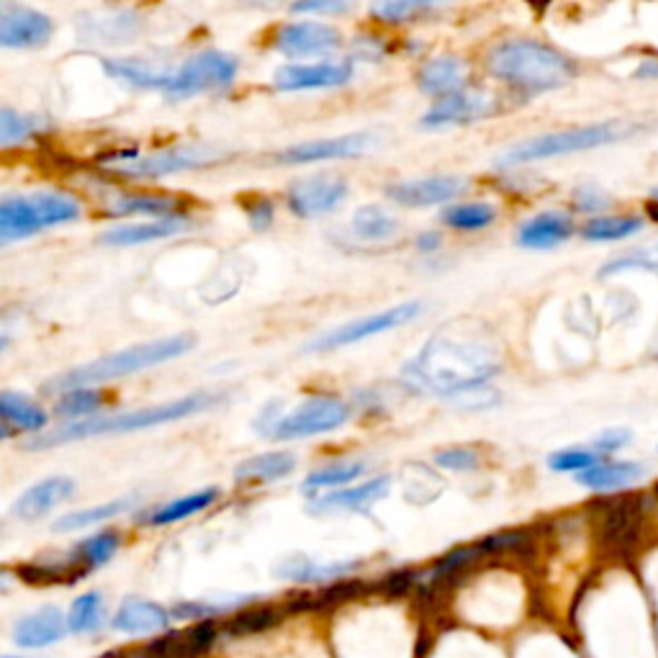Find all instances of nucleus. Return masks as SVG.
Returning <instances> with one entry per match:
<instances>
[{
  "label": "nucleus",
  "instance_id": "1",
  "mask_svg": "<svg viewBox=\"0 0 658 658\" xmlns=\"http://www.w3.org/2000/svg\"><path fill=\"white\" fill-rule=\"evenodd\" d=\"M502 371V346L481 319H453L427 338L402 365L404 386L419 394L458 396L479 392Z\"/></svg>",
  "mask_w": 658,
  "mask_h": 658
},
{
  "label": "nucleus",
  "instance_id": "2",
  "mask_svg": "<svg viewBox=\"0 0 658 658\" xmlns=\"http://www.w3.org/2000/svg\"><path fill=\"white\" fill-rule=\"evenodd\" d=\"M219 402L217 394L211 392H194L183 399L157 404V407H144L134 412H119V415H103L90 417L83 423H67L52 432L36 435L34 440H26V450H47L55 446H65V442L98 438V435H117V432H134L144 430V427H160L167 423H178V419L201 415V412L211 409Z\"/></svg>",
  "mask_w": 658,
  "mask_h": 658
},
{
  "label": "nucleus",
  "instance_id": "3",
  "mask_svg": "<svg viewBox=\"0 0 658 658\" xmlns=\"http://www.w3.org/2000/svg\"><path fill=\"white\" fill-rule=\"evenodd\" d=\"M492 78L525 94H546L573 80L577 67L561 52L533 40H507L494 44L486 55Z\"/></svg>",
  "mask_w": 658,
  "mask_h": 658
},
{
  "label": "nucleus",
  "instance_id": "4",
  "mask_svg": "<svg viewBox=\"0 0 658 658\" xmlns=\"http://www.w3.org/2000/svg\"><path fill=\"white\" fill-rule=\"evenodd\" d=\"M194 348H196L194 332H180V335H173V338L142 342V346H134V348L119 350V353L98 358V361L80 365V369L59 373L57 379H52L44 384V392L65 394V392H73V388H90L96 384H109V381L134 376V373H140V371L171 363V361H175V358L190 353Z\"/></svg>",
  "mask_w": 658,
  "mask_h": 658
},
{
  "label": "nucleus",
  "instance_id": "5",
  "mask_svg": "<svg viewBox=\"0 0 658 658\" xmlns=\"http://www.w3.org/2000/svg\"><path fill=\"white\" fill-rule=\"evenodd\" d=\"M633 132H635V127L623 124V121H604V124L542 134V136H535V140L519 142V144H515V147H509L500 157V165L515 167V165L535 163V160L573 155V152H584V150L604 147V144H615L619 140H625V136H630Z\"/></svg>",
  "mask_w": 658,
  "mask_h": 658
},
{
  "label": "nucleus",
  "instance_id": "6",
  "mask_svg": "<svg viewBox=\"0 0 658 658\" xmlns=\"http://www.w3.org/2000/svg\"><path fill=\"white\" fill-rule=\"evenodd\" d=\"M227 152L217 147H206V144H180V147H167L160 152H150V155H136V152H117V155L106 160V165L111 167L117 175L124 178H165V175H175L183 171H198V167L217 165L219 160H224Z\"/></svg>",
  "mask_w": 658,
  "mask_h": 658
},
{
  "label": "nucleus",
  "instance_id": "7",
  "mask_svg": "<svg viewBox=\"0 0 658 658\" xmlns=\"http://www.w3.org/2000/svg\"><path fill=\"white\" fill-rule=\"evenodd\" d=\"M353 409L346 399L335 394H314L309 399H304L298 407H294L288 415H281L265 438L273 440H304L317 438V435H327L340 430L348 423Z\"/></svg>",
  "mask_w": 658,
  "mask_h": 658
},
{
  "label": "nucleus",
  "instance_id": "8",
  "mask_svg": "<svg viewBox=\"0 0 658 658\" xmlns=\"http://www.w3.org/2000/svg\"><path fill=\"white\" fill-rule=\"evenodd\" d=\"M237 70H240V63H237L234 55H227V52L219 50H204L188 57L173 73L165 96L171 101H183V98H194L198 94H206V90L229 88L237 78Z\"/></svg>",
  "mask_w": 658,
  "mask_h": 658
},
{
  "label": "nucleus",
  "instance_id": "9",
  "mask_svg": "<svg viewBox=\"0 0 658 658\" xmlns=\"http://www.w3.org/2000/svg\"><path fill=\"white\" fill-rule=\"evenodd\" d=\"M419 314H423V301H407V304L392 306V309L371 314V317L353 319L348 321V325L327 329L325 335L314 338L309 346H306V353H327V350H340V348L355 346V342L376 338V335L394 332V329L407 325V321L417 319Z\"/></svg>",
  "mask_w": 658,
  "mask_h": 658
},
{
  "label": "nucleus",
  "instance_id": "10",
  "mask_svg": "<svg viewBox=\"0 0 658 658\" xmlns=\"http://www.w3.org/2000/svg\"><path fill=\"white\" fill-rule=\"evenodd\" d=\"M273 47L288 59L332 55L342 47V34L338 26L321 24V21H296L283 24L273 34Z\"/></svg>",
  "mask_w": 658,
  "mask_h": 658
},
{
  "label": "nucleus",
  "instance_id": "11",
  "mask_svg": "<svg viewBox=\"0 0 658 658\" xmlns=\"http://www.w3.org/2000/svg\"><path fill=\"white\" fill-rule=\"evenodd\" d=\"M350 194V186L340 175H311V178L296 180L294 186L286 190L288 209L296 213L298 219H314L321 213L335 211L346 201Z\"/></svg>",
  "mask_w": 658,
  "mask_h": 658
},
{
  "label": "nucleus",
  "instance_id": "12",
  "mask_svg": "<svg viewBox=\"0 0 658 658\" xmlns=\"http://www.w3.org/2000/svg\"><path fill=\"white\" fill-rule=\"evenodd\" d=\"M496 111V96L484 88H465L461 94L442 98L425 111L419 124L425 129L440 127H465L489 119Z\"/></svg>",
  "mask_w": 658,
  "mask_h": 658
},
{
  "label": "nucleus",
  "instance_id": "13",
  "mask_svg": "<svg viewBox=\"0 0 658 658\" xmlns=\"http://www.w3.org/2000/svg\"><path fill=\"white\" fill-rule=\"evenodd\" d=\"M55 24L47 13L19 3L0 6V44L6 50H40L50 44Z\"/></svg>",
  "mask_w": 658,
  "mask_h": 658
},
{
  "label": "nucleus",
  "instance_id": "14",
  "mask_svg": "<svg viewBox=\"0 0 658 658\" xmlns=\"http://www.w3.org/2000/svg\"><path fill=\"white\" fill-rule=\"evenodd\" d=\"M376 147V136L358 132V134H342L332 136V140H314V142H301L294 144V147H286L275 152L273 163L275 165H311V163H325V160H350L361 157L365 152Z\"/></svg>",
  "mask_w": 658,
  "mask_h": 658
},
{
  "label": "nucleus",
  "instance_id": "15",
  "mask_svg": "<svg viewBox=\"0 0 658 658\" xmlns=\"http://www.w3.org/2000/svg\"><path fill=\"white\" fill-rule=\"evenodd\" d=\"M465 190H469V180L461 178V175H427V178L417 180L388 183L386 196L399 206L427 209V206L456 201Z\"/></svg>",
  "mask_w": 658,
  "mask_h": 658
},
{
  "label": "nucleus",
  "instance_id": "16",
  "mask_svg": "<svg viewBox=\"0 0 658 658\" xmlns=\"http://www.w3.org/2000/svg\"><path fill=\"white\" fill-rule=\"evenodd\" d=\"M353 78V63L338 59V63L317 65H283L273 73V88L283 94H298V90H325L342 88Z\"/></svg>",
  "mask_w": 658,
  "mask_h": 658
},
{
  "label": "nucleus",
  "instance_id": "17",
  "mask_svg": "<svg viewBox=\"0 0 658 658\" xmlns=\"http://www.w3.org/2000/svg\"><path fill=\"white\" fill-rule=\"evenodd\" d=\"M471 67L458 55H438L419 67L417 86L427 96H438L440 101L448 96L461 94L469 88Z\"/></svg>",
  "mask_w": 658,
  "mask_h": 658
},
{
  "label": "nucleus",
  "instance_id": "18",
  "mask_svg": "<svg viewBox=\"0 0 658 658\" xmlns=\"http://www.w3.org/2000/svg\"><path fill=\"white\" fill-rule=\"evenodd\" d=\"M73 492H75L73 479L50 476L40 481V484L29 486L26 492L13 502L11 515L21 519V523H36V519L50 515V512L59 507L65 500H70Z\"/></svg>",
  "mask_w": 658,
  "mask_h": 658
},
{
  "label": "nucleus",
  "instance_id": "19",
  "mask_svg": "<svg viewBox=\"0 0 658 658\" xmlns=\"http://www.w3.org/2000/svg\"><path fill=\"white\" fill-rule=\"evenodd\" d=\"M388 492H392V476H373L371 481H363V484L358 486L338 489V492L319 496V500L309 504V512L311 515H329V512L369 509L376 502L384 500Z\"/></svg>",
  "mask_w": 658,
  "mask_h": 658
},
{
  "label": "nucleus",
  "instance_id": "20",
  "mask_svg": "<svg viewBox=\"0 0 658 658\" xmlns=\"http://www.w3.org/2000/svg\"><path fill=\"white\" fill-rule=\"evenodd\" d=\"M217 640V625L201 623L186 633H171L165 638L150 643L134 658H196L206 654Z\"/></svg>",
  "mask_w": 658,
  "mask_h": 658
},
{
  "label": "nucleus",
  "instance_id": "21",
  "mask_svg": "<svg viewBox=\"0 0 658 658\" xmlns=\"http://www.w3.org/2000/svg\"><path fill=\"white\" fill-rule=\"evenodd\" d=\"M167 623H171V612H167L163 604L142 600V596H129V600L121 602V607L111 619L113 630L127 635L160 633L165 630Z\"/></svg>",
  "mask_w": 658,
  "mask_h": 658
},
{
  "label": "nucleus",
  "instance_id": "22",
  "mask_svg": "<svg viewBox=\"0 0 658 658\" xmlns=\"http://www.w3.org/2000/svg\"><path fill=\"white\" fill-rule=\"evenodd\" d=\"M67 630V619L57 607H42L34 615H26L19 619L17 627H13V643L19 648H44L52 646V643L63 640Z\"/></svg>",
  "mask_w": 658,
  "mask_h": 658
},
{
  "label": "nucleus",
  "instance_id": "23",
  "mask_svg": "<svg viewBox=\"0 0 658 658\" xmlns=\"http://www.w3.org/2000/svg\"><path fill=\"white\" fill-rule=\"evenodd\" d=\"M573 232V221L563 211H542L517 229V242L527 250H550L566 242Z\"/></svg>",
  "mask_w": 658,
  "mask_h": 658
},
{
  "label": "nucleus",
  "instance_id": "24",
  "mask_svg": "<svg viewBox=\"0 0 658 658\" xmlns=\"http://www.w3.org/2000/svg\"><path fill=\"white\" fill-rule=\"evenodd\" d=\"M190 224L188 219L175 217V219H157V221H136V224H119L106 229V232L98 237V242L109 244V248H132V244L152 242V240H165V237L186 232Z\"/></svg>",
  "mask_w": 658,
  "mask_h": 658
},
{
  "label": "nucleus",
  "instance_id": "25",
  "mask_svg": "<svg viewBox=\"0 0 658 658\" xmlns=\"http://www.w3.org/2000/svg\"><path fill=\"white\" fill-rule=\"evenodd\" d=\"M296 463L298 458L288 450H271V453L244 458L234 469V481L237 484H275V481L290 476Z\"/></svg>",
  "mask_w": 658,
  "mask_h": 658
},
{
  "label": "nucleus",
  "instance_id": "26",
  "mask_svg": "<svg viewBox=\"0 0 658 658\" xmlns=\"http://www.w3.org/2000/svg\"><path fill=\"white\" fill-rule=\"evenodd\" d=\"M183 209V201L173 196H142V194H119L106 201L109 217H152V219H175Z\"/></svg>",
  "mask_w": 658,
  "mask_h": 658
},
{
  "label": "nucleus",
  "instance_id": "27",
  "mask_svg": "<svg viewBox=\"0 0 658 658\" xmlns=\"http://www.w3.org/2000/svg\"><path fill=\"white\" fill-rule=\"evenodd\" d=\"M358 561H342V563H317L306 556H290L286 561L275 566V577L296 581V584H317V581H332L340 577H348L358 569Z\"/></svg>",
  "mask_w": 658,
  "mask_h": 658
},
{
  "label": "nucleus",
  "instance_id": "28",
  "mask_svg": "<svg viewBox=\"0 0 658 658\" xmlns=\"http://www.w3.org/2000/svg\"><path fill=\"white\" fill-rule=\"evenodd\" d=\"M36 232H42V224L32 206V198L29 196L3 198V204H0V240L3 242L26 240V237H34Z\"/></svg>",
  "mask_w": 658,
  "mask_h": 658
},
{
  "label": "nucleus",
  "instance_id": "29",
  "mask_svg": "<svg viewBox=\"0 0 658 658\" xmlns=\"http://www.w3.org/2000/svg\"><path fill=\"white\" fill-rule=\"evenodd\" d=\"M0 415H3L6 427H17L21 432H36L42 435L47 427V412L40 404L29 399L24 394L3 392L0 394Z\"/></svg>",
  "mask_w": 658,
  "mask_h": 658
},
{
  "label": "nucleus",
  "instance_id": "30",
  "mask_svg": "<svg viewBox=\"0 0 658 658\" xmlns=\"http://www.w3.org/2000/svg\"><path fill=\"white\" fill-rule=\"evenodd\" d=\"M217 500H219V489L217 486L201 489V492L186 494V496H180V500H175L171 504H163V507L147 512V517H142V523L155 525V527L180 523V519H188V517L198 515V512L209 509Z\"/></svg>",
  "mask_w": 658,
  "mask_h": 658
},
{
  "label": "nucleus",
  "instance_id": "31",
  "mask_svg": "<svg viewBox=\"0 0 658 658\" xmlns=\"http://www.w3.org/2000/svg\"><path fill=\"white\" fill-rule=\"evenodd\" d=\"M643 476V465L633 461L619 463H596L594 469L584 473H577V481L581 486L594 489V492H612V489H623Z\"/></svg>",
  "mask_w": 658,
  "mask_h": 658
},
{
  "label": "nucleus",
  "instance_id": "32",
  "mask_svg": "<svg viewBox=\"0 0 658 658\" xmlns=\"http://www.w3.org/2000/svg\"><path fill=\"white\" fill-rule=\"evenodd\" d=\"M29 198H32L42 229L67 224V221H75L83 213L78 198L63 194V190H40V194H32Z\"/></svg>",
  "mask_w": 658,
  "mask_h": 658
},
{
  "label": "nucleus",
  "instance_id": "33",
  "mask_svg": "<svg viewBox=\"0 0 658 658\" xmlns=\"http://www.w3.org/2000/svg\"><path fill=\"white\" fill-rule=\"evenodd\" d=\"M136 504V496H121V500L98 504V507H88V509H78V512H67V515L57 517L52 530L55 533H78L83 527L106 523V519H113L119 515H124Z\"/></svg>",
  "mask_w": 658,
  "mask_h": 658
},
{
  "label": "nucleus",
  "instance_id": "34",
  "mask_svg": "<svg viewBox=\"0 0 658 658\" xmlns=\"http://www.w3.org/2000/svg\"><path fill=\"white\" fill-rule=\"evenodd\" d=\"M103 67L111 78L124 80L129 86H136V88L167 90V86H171L173 80V73L157 70V67L144 63V59H103Z\"/></svg>",
  "mask_w": 658,
  "mask_h": 658
},
{
  "label": "nucleus",
  "instance_id": "35",
  "mask_svg": "<svg viewBox=\"0 0 658 658\" xmlns=\"http://www.w3.org/2000/svg\"><path fill=\"white\" fill-rule=\"evenodd\" d=\"M399 232V219L379 204L361 206L353 213V234L365 242H384Z\"/></svg>",
  "mask_w": 658,
  "mask_h": 658
},
{
  "label": "nucleus",
  "instance_id": "36",
  "mask_svg": "<svg viewBox=\"0 0 658 658\" xmlns=\"http://www.w3.org/2000/svg\"><path fill=\"white\" fill-rule=\"evenodd\" d=\"M369 471V463L358 461V458H350V461H335L321 465V469L311 471L309 476L304 479V492H317V489H332V486H346L353 484Z\"/></svg>",
  "mask_w": 658,
  "mask_h": 658
},
{
  "label": "nucleus",
  "instance_id": "37",
  "mask_svg": "<svg viewBox=\"0 0 658 658\" xmlns=\"http://www.w3.org/2000/svg\"><path fill=\"white\" fill-rule=\"evenodd\" d=\"M496 219V209L494 204L486 201H473V204H453L442 211V221L448 227L458 229V232H479L492 224Z\"/></svg>",
  "mask_w": 658,
  "mask_h": 658
},
{
  "label": "nucleus",
  "instance_id": "38",
  "mask_svg": "<svg viewBox=\"0 0 658 658\" xmlns=\"http://www.w3.org/2000/svg\"><path fill=\"white\" fill-rule=\"evenodd\" d=\"M90 36L96 42L106 44H121L140 32V19L134 17L132 11H117V13H103L101 21H88Z\"/></svg>",
  "mask_w": 658,
  "mask_h": 658
},
{
  "label": "nucleus",
  "instance_id": "39",
  "mask_svg": "<svg viewBox=\"0 0 658 658\" xmlns=\"http://www.w3.org/2000/svg\"><path fill=\"white\" fill-rule=\"evenodd\" d=\"M103 407V394L96 392V388H73V392H65L55 404V415L63 419H70L73 423H83V419H90L98 409Z\"/></svg>",
  "mask_w": 658,
  "mask_h": 658
},
{
  "label": "nucleus",
  "instance_id": "40",
  "mask_svg": "<svg viewBox=\"0 0 658 658\" xmlns=\"http://www.w3.org/2000/svg\"><path fill=\"white\" fill-rule=\"evenodd\" d=\"M103 596L98 592H86L73 602L70 615H67V627L75 635L96 633L103 623Z\"/></svg>",
  "mask_w": 658,
  "mask_h": 658
},
{
  "label": "nucleus",
  "instance_id": "41",
  "mask_svg": "<svg viewBox=\"0 0 658 658\" xmlns=\"http://www.w3.org/2000/svg\"><path fill=\"white\" fill-rule=\"evenodd\" d=\"M640 229H643V219L638 217H596L592 221H586V227L581 229V234H584V240L589 242H615L638 234Z\"/></svg>",
  "mask_w": 658,
  "mask_h": 658
},
{
  "label": "nucleus",
  "instance_id": "42",
  "mask_svg": "<svg viewBox=\"0 0 658 658\" xmlns=\"http://www.w3.org/2000/svg\"><path fill=\"white\" fill-rule=\"evenodd\" d=\"M42 129V119L29 117V113H19L9 109V106L0 111V144H3V147H17L21 142L34 140Z\"/></svg>",
  "mask_w": 658,
  "mask_h": 658
},
{
  "label": "nucleus",
  "instance_id": "43",
  "mask_svg": "<svg viewBox=\"0 0 658 658\" xmlns=\"http://www.w3.org/2000/svg\"><path fill=\"white\" fill-rule=\"evenodd\" d=\"M119 546H121L119 535L113 530H103L78 542V546L73 548V553L78 556L88 569H98V566H106L113 556L119 553Z\"/></svg>",
  "mask_w": 658,
  "mask_h": 658
},
{
  "label": "nucleus",
  "instance_id": "44",
  "mask_svg": "<svg viewBox=\"0 0 658 658\" xmlns=\"http://www.w3.org/2000/svg\"><path fill=\"white\" fill-rule=\"evenodd\" d=\"M283 619V612L275 607H255L248 612H240V615L232 617L227 623V633L229 635H252V633H263L271 630Z\"/></svg>",
  "mask_w": 658,
  "mask_h": 658
},
{
  "label": "nucleus",
  "instance_id": "45",
  "mask_svg": "<svg viewBox=\"0 0 658 658\" xmlns=\"http://www.w3.org/2000/svg\"><path fill=\"white\" fill-rule=\"evenodd\" d=\"M432 9V3H419V0H388V3L371 6V17L386 21V24H404V21L417 19L419 13H427Z\"/></svg>",
  "mask_w": 658,
  "mask_h": 658
},
{
  "label": "nucleus",
  "instance_id": "46",
  "mask_svg": "<svg viewBox=\"0 0 658 658\" xmlns=\"http://www.w3.org/2000/svg\"><path fill=\"white\" fill-rule=\"evenodd\" d=\"M600 463V453L586 448H566V450H556L553 456L548 458L550 471L556 473H584L589 469Z\"/></svg>",
  "mask_w": 658,
  "mask_h": 658
},
{
  "label": "nucleus",
  "instance_id": "47",
  "mask_svg": "<svg viewBox=\"0 0 658 658\" xmlns=\"http://www.w3.org/2000/svg\"><path fill=\"white\" fill-rule=\"evenodd\" d=\"M435 463H438L440 469L453 473H473L481 469V453L476 448H469V446L442 448L435 453Z\"/></svg>",
  "mask_w": 658,
  "mask_h": 658
},
{
  "label": "nucleus",
  "instance_id": "48",
  "mask_svg": "<svg viewBox=\"0 0 658 658\" xmlns=\"http://www.w3.org/2000/svg\"><path fill=\"white\" fill-rule=\"evenodd\" d=\"M633 267H640V271H656L658 273V242L650 244V248L627 252V255H623V257L610 260V263H604L600 275L604 278V275H615V273H623V271H633Z\"/></svg>",
  "mask_w": 658,
  "mask_h": 658
},
{
  "label": "nucleus",
  "instance_id": "49",
  "mask_svg": "<svg viewBox=\"0 0 658 658\" xmlns=\"http://www.w3.org/2000/svg\"><path fill=\"white\" fill-rule=\"evenodd\" d=\"M571 201H573V209L581 213H596V211L610 209L612 198L596 186H579L577 190H573Z\"/></svg>",
  "mask_w": 658,
  "mask_h": 658
},
{
  "label": "nucleus",
  "instance_id": "50",
  "mask_svg": "<svg viewBox=\"0 0 658 658\" xmlns=\"http://www.w3.org/2000/svg\"><path fill=\"white\" fill-rule=\"evenodd\" d=\"M273 217H275V206L273 201H255L248 206V219H250V227L255 229V232H265L267 227L273 224Z\"/></svg>",
  "mask_w": 658,
  "mask_h": 658
},
{
  "label": "nucleus",
  "instance_id": "51",
  "mask_svg": "<svg viewBox=\"0 0 658 658\" xmlns=\"http://www.w3.org/2000/svg\"><path fill=\"white\" fill-rule=\"evenodd\" d=\"M625 442H630V432H627V430H607L594 440V448L600 450V453H612V450L623 448Z\"/></svg>",
  "mask_w": 658,
  "mask_h": 658
},
{
  "label": "nucleus",
  "instance_id": "52",
  "mask_svg": "<svg viewBox=\"0 0 658 658\" xmlns=\"http://www.w3.org/2000/svg\"><path fill=\"white\" fill-rule=\"evenodd\" d=\"M294 13H346L350 11L348 3H335V0H325V3H296L290 6Z\"/></svg>",
  "mask_w": 658,
  "mask_h": 658
},
{
  "label": "nucleus",
  "instance_id": "53",
  "mask_svg": "<svg viewBox=\"0 0 658 658\" xmlns=\"http://www.w3.org/2000/svg\"><path fill=\"white\" fill-rule=\"evenodd\" d=\"M440 242H442L440 232H432V229H427V232H423L417 237V250L419 252H435L440 248Z\"/></svg>",
  "mask_w": 658,
  "mask_h": 658
},
{
  "label": "nucleus",
  "instance_id": "54",
  "mask_svg": "<svg viewBox=\"0 0 658 658\" xmlns=\"http://www.w3.org/2000/svg\"><path fill=\"white\" fill-rule=\"evenodd\" d=\"M635 78L658 80V59H646V63H640L638 70H635Z\"/></svg>",
  "mask_w": 658,
  "mask_h": 658
},
{
  "label": "nucleus",
  "instance_id": "55",
  "mask_svg": "<svg viewBox=\"0 0 658 658\" xmlns=\"http://www.w3.org/2000/svg\"><path fill=\"white\" fill-rule=\"evenodd\" d=\"M650 198H654V201H658V186L650 188Z\"/></svg>",
  "mask_w": 658,
  "mask_h": 658
},
{
  "label": "nucleus",
  "instance_id": "56",
  "mask_svg": "<svg viewBox=\"0 0 658 658\" xmlns=\"http://www.w3.org/2000/svg\"><path fill=\"white\" fill-rule=\"evenodd\" d=\"M101 658H119L117 654H106V656H101Z\"/></svg>",
  "mask_w": 658,
  "mask_h": 658
},
{
  "label": "nucleus",
  "instance_id": "57",
  "mask_svg": "<svg viewBox=\"0 0 658 658\" xmlns=\"http://www.w3.org/2000/svg\"><path fill=\"white\" fill-rule=\"evenodd\" d=\"M3 658H21V656H3Z\"/></svg>",
  "mask_w": 658,
  "mask_h": 658
}]
</instances>
